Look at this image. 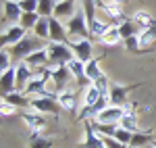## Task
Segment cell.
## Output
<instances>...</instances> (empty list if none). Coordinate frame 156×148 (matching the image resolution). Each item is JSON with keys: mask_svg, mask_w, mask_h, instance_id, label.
I'll return each instance as SVG.
<instances>
[{"mask_svg": "<svg viewBox=\"0 0 156 148\" xmlns=\"http://www.w3.org/2000/svg\"><path fill=\"white\" fill-rule=\"evenodd\" d=\"M40 48H46V44H44L40 38H36L34 34H27L19 44H15V46H12L11 52H12L15 63H21V61H25L31 52H36V50H40Z\"/></svg>", "mask_w": 156, "mask_h": 148, "instance_id": "6da1fadb", "label": "cell"}, {"mask_svg": "<svg viewBox=\"0 0 156 148\" xmlns=\"http://www.w3.org/2000/svg\"><path fill=\"white\" fill-rule=\"evenodd\" d=\"M46 50H48L50 67L69 65V63L75 59V54H73V50H71L69 44H54V42H48V44H46Z\"/></svg>", "mask_w": 156, "mask_h": 148, "instance_id": "7a4b0ae2", "label": "cell"}, {"mask_svg": "<svg viewBox=\"0 0 156 148\" xmlns=\"http://www.w3.org/2000/svg\"><path fill=\"white\" fill-rule=\"evenodd\" d=\"M65 25H67V31H69V38H71V40H77V38H92L90 36L87 17H85L83 9H77V13H75Z\"/></svg>", "mask_w": 156, "mask_h": 148, "instance_id": "3957f363", "label": "cell"}, {"mask_svg": "<svg viewBox=\"0 0 156 148\" xmlns=\"http://www.w3.org/2000/svg\"><path fill=\"white\" fill-rule=\"evenodd\" d=\"M29 109H34L40 115H58L62 111L58 100H56V94H52V96H34Z\"/></svg>", "mask_w": 156, "mask_h": 148, "instance_id": "277c9868", "label": "cell"}, {"mask_svg": "<svg viewBox=\"0 0 156 148\" xmlns=\"http://www.w3.org/2000/svg\"><path fill=\"white\" fill-rule=\"evenodd\" d=\"M71 81H75V79H73V75H71V71H69L67 65L50 67V84L54 86L56 94H58V92H65V90H69V84H71Z\"/></svg>", "mask_w": 156, "mask_h": 148, "instance_id": "5b68a950", "label": "cell"}, {"mask_svg": "<svg viewBox=\"0 0 156 148\" xmlns=\"http://www.w3.org/2000/svg\"><path fill=\"white\" fill-rule=\"evenodd\" d=\"M75 59H79L81 63H90L94 56V40L92 38H77V40H69Z\"/></svg>", "mask_w": 156, "mask_h": 148, "instance_id": "8992f818", "label": "cell"}, {"mask_svg": "<svg viewBox=\"0 0 156 148\" xmlns=\"http://www.w3.org/2000/svg\"><path fill=\"white\" fill-rule=\"evenodd\" d=\"M29 31L23 29L19 23L15 25H9V27H4L2 29V36H0V44H2V48H12L15 44H19L25 36H27Z\"/></svg>", "mask_w": 156, "mask_h": 148, "instance_id": "52a82bcc", "label": "cell"}, {"mask_svg": "<svg viewBox=\"0 0 156 148\" xmlns=\"http://www.w3.org/2000/svg\"><path fill=\"white\" fill-rule=\"evenodd\" d=\"M140 84H133V86H121V84H115L110 86V94H108V102L115 104V106H127V98H129V92L135 90Z\"/></svg>", "mask_w": 156, "mask_h": 148, "instance_id": "ba28073f", "label": "cell"}, {"mask_svg": "<svg viewBox=\"0 0 156 148\" xmlns=\"http://www.w3.org/2000/svg\"><path fill=\"white\" fill-rule=\"evenodd\" d=\"M123 115H125V106L108 104L106 109L100 113L96 119H92V121H96V123H106V125H119L121 119H123Z\"/></svg>", "mask_w": 156, "mask_h": 148, "instance_id": "9c48e42d", "label": "cell"}, {"mask_svg": "<svg viewBox=\"0 0 156 148\" xmlns=\"http://www.w3.org/2000/svg\"><path fill=\"white\" fill-rule=\"evenodd\" d=\"M50 42L54 44H69V31H67V25L58 21L56 17H50Z\"/></svg>", "mask_w": 156, "mask_h": 148, "instance_id": "30bf717a", "label": "cell"}, {"mask_svg": "<svg viewBox=\"0 0 156 148\" xmlns=\"http://www.w3.org/2000/svg\"><path fill=\"white\" fill-rule=\"evenodd\" d=\"M19 117L23 119V123L27 125V129H31V134H42L46 129V117L40 113H19Z\"/></svg>", "mask_w": 156, "mask_h": 148, "instance_id": "8fae6325", "label": "cell"}, {"mask_svg": "<svg viewBox=\"0 0 156 148\" xmlns=\"http://www.w3.org/2000/svg\"><path fill=\"white\" fill-rule=\"evenodd\" d=\"M15 69H17V92H25L27 84L36 77V71H34L25 61L15 63Z\"/></svg>", "mask_w": 156, "mask_h": 148, "instance_id": "7c38bea8", "label": "cell"}, {"mask_svg": "<svg viewBox=\"0 0 156 148\" xmlns=\"http://www.w3.org/2000/svg\"><path fill=\"white\" fill-rule=\"evenodd\" d=\"M21 17H23V11L19 6V0H2V19L4 21L9 19L15 25L21 21Z\"/></svg>", "mask_w": 156, "mask_h": 148, "instance_id": "4fadbf2b", "label": "cell"}, {"mask_svg": "<svg viewBox=\"0 0 156 148\" xmlns=\"http://www.w3.org/2000/svg\"><path fill=\"white\" fill-rule=\"evenodd\" d=\"M25 63L34 69V71H42V69H48L50 67V59H48V50L46 48H40L36 50V52H31L27 59H25Z\"/></svg>", "mask_w": 156, "mask_h": 148, "instance_id": "5bb4252c", "label": "cell"}, {"mask_svg": "<svg viewBox=\"0 0 156 148\" xmlns=\"http://www.w3.org/2000/svg\"><path fill=\"white\" fill-rule=\"evenodd\" d=\"M69 71H71V75H73V79H75V84L79 88H87L90 86V81H87V77H85V63H81L79 59H73L69 65Z\"/></svg>", "mask_w": 156, "mask_h": 148, "instance_id": "9a60e30c", "label": "cell"}, {"mask_svg": "<svg viewBox=\"0 0 156 148\" xmlns=\"http://www.w3.org/2000/svg\"><path fill=\"white\" fill-rule=\"evenodd\" d=\"M119 127H123V129H129V132H133V134L142 132V129H140V115L133 111L129 104L125 106V115H123V119H121Z\"/></svg>", "mask_w": 156, "mask_h": 148, "instance_id": "2e32d148", "label": "cell"}, {"mask_svg": "<svg viewBox=\"0 0 156 148\" xmlns=\"http://www.w3.org/2000/svg\"><path fill=\"white\" fill-rule=\"evenodd\" d=\"M0 88H2V96H6L11 92H17V69H15V65L9 71L0 73Z\"/></svg>", "mask_w": 156, "mask_h": 148, "instance_id": "e0dca14e", "label": "cell"}, {"mask_svg": "<svg viewBox=\"0 0 156 148\" xmlns=\"http://www.w3.org/2000/svg\"><path fill=\"white\" fill-rule=\"evenodd\" d=\"M98 9L102 13H106L108 17L117 19V23H121V21L125 19V17L121 15V13H123V4L115 2V0H98Z\"/></svg>", "mask_w": 156, "mask_h": 148, "instance_id": "ac0fdd59", "label": "cell"}, {"mask_svg": "<svg viewBox=\"0 0 156 148\" xmlns=\"http://www.w3.org/2000/svg\"><path fill=\"white\" fill-rule=\"evenodd\" d=\"M100 98H104V96L98 92V88L94 86V84H90V86L83 90V94H81V102H83V111L81 113L90 111L92 106H96L98 102H100ZM81 113H79V115H81Z\"/></svg>", "mask_w": 156, "mask_h": 148, "instance_id": "d6986e66", "label": "cell"}, {"mask_svg": "<svg viewBox=\"0 0 156 148\" xmlns=\"http://www.w3.org/2000/svg\"><path fill=\"white\" fill-rule=\"evenodd\" d=\"M56 100H58L60 109L69 113H77V94L75 90H65V92H58L56 94Z\"/></svg>", "mask_w": 156, "mask_h": 148, "instance_id": "ffe728a7", "label": "cell"}, {"mask_svg": "<svg viewBox=\"0 0 156 148\" xmlns=\"http://www.w3.org/2000/svg\"><path fill=\"white\" fill-rule=\"evenodd\" d=\"M77 13L75 9V0H58V4H56V11H54V17L58 19V21H69L73 15Z\"/></svg>", "mask_w": 156, "mask_h": 148, "instance_id": "44dd1931", "label": "cell"}, {"mask_svg": "<svg viewBox=\"0 0 156 148\" xmlns=\"http://www.w3.org/2000/svg\"><path fill=\"white\" fill-rule=\"evenodd\" d=\"M131 21L140 27V31L142 29H150V27H156V19L152 17V13H148V11H135Z\"/></svg>", "mask_w": 156, "mask_h": 148, "instance_id": "7402d4cb", "label": "cell"}, {"mask_svg": "<svg viewBox=\"0 0 156 148\" xmlns=\"http://www.w3.org/2000/svg\"><path fill=\"white\" fill-rule=\"evenodd\" d=\"M117 29H119V34L123 40H127V38H133V36H140V27L133 23L131 19H123L121 23H117Z\"/></svg>", "mask_w": 156, "mask_h": 148, "instance_id": "603a6c76", "label": "cell"}, {"mask_svg": "<svg viewBox=\"0 0 156 148\" xmlns=\"http://www.w3.org/2000/svg\"><path fill=\"white\" fill-rule=\"evenodd\" d=\"M102 75H104V71L100 69V59H92L90 63H85V77H87L90 84H94Z\"/></svg>", "mask_w": 156, "mask_h": 148, "instance_id": "cb8c5ba5", "label": "cell"}, {"mask_svg": "<svg viewBox=\"0 0 156 148\" xmlns=\"http://www.w3.org/2000/svg\"><path fill=\"white\" fill-rule=\"evenodd\" d=\"M2 98L6 100V102H11L12 106H17V109H27V106L31 104V98L25 96L23 92H11V94L2 96Z\"/></svg>", "mask_w": 156, "mask_h": 148, "instance_id": "d4e9b609", "label": "cell"}, {"mask_svg": "<svg viewBox=\"0 0 156 148\" xmlns=\"http://www.w3.org/2000/svg\"><path fill=\"white\" fill-rule=\"evenodd\" d=\"M152 142H154V134H152L150 129H142V132L133 134V140H131L129 146H131V148H142V146L152 144Z\"/></svg>", "mask_w": 156, "mask_h": 148, "instance_id": "484cf974", "label": "cell"}, {"mask_svg": "<svg viewBox=\"0 0 156 148\" xmlns=\"http://www.w3.org/2000/svg\"><path fill=\"white\" fill-rule=\"evenodd\" d=\"M102 46H117L119 42H123V38H121V34H119V29H117V25H110V29H108L104 36L98 40Z\"/></svg>", "mask_w": 156, "mask_h": 148, "instance_id": "4316f807", "label": "cell"}, {"mask_svg": "<svg viewBox=\"0 0 156 148\" xmlns=\"http://www.w3.org/2000/svg\"><path fill=\"white\" fill-rule=\"evenodd\" d=\"M31 34L36 38H40L42 42H50V21L44 19V17H40V21H37V25L34 27Z\"/></svg>", "mask_w": 156, "mask_h": 148, "instance_id": "83f0119b", "label": "cell"}, {"mask_svg": "<svg viewBox=\"0 0 156 148\" xmlns=\"http://www.w3.org/2000/svg\"><path fill=\"white\" fill-rule=\"evenodd\" d=\"M108 29H110V23H106V21H102V19H98V17H96V19L90 23V36H92V40H94V38L100 40Z\"/></svg>", "mask_w": 156, "mask_h": 148, "instance_id": "f1b7e54d", "label": "cell"}, {"mask_svg": "<svg viewBox=\"0 0 156 148\" xmlns=\"http://www.w3.org/2000/svg\"><path fill=\"white\" fill-rule=\"evenodd\" d=\"M56 4H58V0H40V4H37V15H40V17H44V19L54 17Z\"/></svg>", "mask_w": 156, "mask_h": 148, "instance_id": "f546056e", "label": "cell"}, {"mask_svg": "<svg viewBox=\"0 0 156 148\" xmlns=\"http://www.w3.org/2000/svg\"><path fill=\"white\" fill-rule=\"evenodd\" d=\"M29 148H52V138H46L44 134H31Z\"/></svg>", "mask_w": 156, "mask_h": 148, "instance_id": "4dcf8cb0", "label": "cell"}, {"mask_svg": "<svg viewBox=\"0 0 156 148\" xmlns=\"http://www.w3.org/2000/svg\"><path fill=\"white\" fill-rule=\"evenodd\" d=\"M140 46L142 48H150L156 42V27H150V29H142L140 31Z\"/></svg>", "mask_w": 156, "mask_h": 148, "instance_id": "1f68e13d", "label": "cell"}, {"mask_svg": "<svg viewBox=\"0 0 156 148\" xmlns=\"http://www.w3.org/2000/svg\"><path fill=\"white\" fill-rule=\"evenodd\" d=\"M81 9H83L85 17H87V25H90L98 17V15H96V11H98V0H81Z\"/></svg>", "mask_w": 156, "mask_h": 148, "instance_id": "d6a6232c", "label": "cell"}, {"mask_svg": "<svg viewBox=\"0 0 156 148\" xmlns=\"http://www.w3.org/2000/svg\"><path fill=\"white\" fill-rule=\"evenodd\" d=\"M37 21H40V15H37V13H23L19 25H21L23 29H27V31H34V27L37 25Z\"/></svg>", "mask_w": 156, "mask_h": 148, "instance_id": "836d02e7", "label": "cell"}, {"mask_svg": "<svg viewBox=\"0 0 156 148\" xmlns=\"http://www.w3.org/2000/svg\"><path fill=\"white\" fill-rule=\"evenodd\" d=\"M12 65H15V59H12L11 48H2V50H0V73L9 71Z\"/></svg>", "mask_w": 156, "mask_h": 148, "instance_id": "e575fe53", "label": "cell"}, {"mask_svg": "<svg viewBox=\"0 0 156 148\" xmlns=\"http://www.w3.org/2000/svg\"><path fill=\"white\" fill-rule=\"evenodd\" d=\"M94 86L98 88V92H100V94H102L104 98H108V94H110V86H112V81H110V79H108V75L104 73L102 77H100V79H96V81H94Z\"/></svg>", "mask_w": 156, "mask_h": 148, "instance_id": "d590c367", "label": "cell"}, {"mask_svg": "<svg viewBox=\"0 0 156 148\" xmlns=\"http://www.w3.org/2000/svg\"><path fill=\"white\" fill-rule=\"evenodd\" d=\"M115 138L119 140L121 144H125V146H129L133 140V132H129V129H123V127H119L117 129V134H115Z\"/></svg>", "mask_w": 156, "mask_h": 148, "instance_id": "8d00e7d4", "label": "cell"}, {"mask_svg": "<svg viewBox=\"0 0 156 148\" xmlns=\"http://www.w3.org/2000/svg\"><path fill=\"white\" fill-rule=\"evenodd\" d=\"M0 111H2V117H12V115H17L19 109L17 106H12L11 102H6V100L2 98L0 100Z\"/></svg>", "mask_w": 156, "mask_h": 148, "instance_id": "74e56055", "label": "cell"}, {"mask_svg": "<svg viewBox=\"0 0 156 148\" xmlns=\"http://www.w3.org/2000/svg\"><path fill=\"white\" fill-rule=\"evenodd\" d=\"M37 4L40 0H19V6L23 13H37Z\"/></svg>", "mask_w": 156, "mask_h": 148, "instance_id": "f35d334b", "label": "cell"}, {"mask_svg": "<svg viewBox=\"0 0 156 148\" xmlns=\"http://www.w3.org/2000/svg\"><path fill=\"white\" fill-rule=\"evenodd\" d=\"M125 42V48L131 50V52H137V50H142V46H140V38L133 36V38H127V40H123Z\"/></svg>", "mask_w": 156, "mask_h": 148, "instance_id": "ab89813d", "label": "cell"}, {"mask_svg": "<svg viewBox=\"0 0 156 148\" xmlns=\"http://www.w3.org/2000/svg\"><path fill=\"white\" fill-rule=\"evenodd\" d=\"M102 142H104V146H106V148H131V146L121 144L117 138H102Z\"/></svg>", "mask_w": 156, "mask_h": 148, "instance_id": "60d3db41", "label": "cell"}, {"mask_svg": "<svg viewBox=\"0 0 156 148\" xmlns=\"http://www.w3.org/2000/svg\"><path fill=\"white\" fill-rule=\"evenodd\" d=\"M142 148H156L154 144H148V146H142Z\"/></svg>", "mask_w": 156, "mask_h": 148, "instance_id": "b9f144b4", "label": "cell"}, {"mask_svg": "<svg viewBox=\"0 0 156 148\" xmlns=\"http://www.w3.org/2000/svg\"><path fill=\"white\" fill-rule=\"evenodd\" d=\"M115 2H119V4H125V2H127V0H115Z\"/></svg>", "mask_w": 156, "mask_h": 148, "instance_id": "7bdbcfd3", "label": "cell"}, {"mask_svg": "<svg viewBox=\"0 0 156 148\" xmlns=\"http://www.w3.org/2000/svg\"><path fill=\"white\" fill-rule=\"evenodd\" d=\"M152 144H154V146H156V140H154V142H152Z\"/></svg>", "mask_w": 156, "mask_h": 148, "instance_id": "ee69618b", "label": "cell"}]
</instances>
